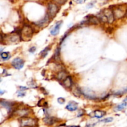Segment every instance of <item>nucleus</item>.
<instances>
[{
  "label": "nucleus",
  "instance_id": "obj_21",
  "mask_svg": "<svg viewBox=\"0 0 127 127\" xmlns=\"http://www.w3.org/2000/svg\"><path fill=\"white\" fill-rule=\"evenodd\" d=\"M49 50H50V49H48V47H46L45 49H43V51L40 52V55H41V56H42V58H44V57H45L46 56H47V54H48Z\"/></svg>",
  "mask_w": 127,
  "mask_h": 127
},
{
  "label": "nucleus",
  "instance_id": "obj_29",
  "mask_svg": "<svg viewBox=\"0 0 127 127\" xmlns=\"http://www.w3.org/2000/svg\"><path fill=\"white\" fill-rule=\"evenodd\" d=\"M19 88H20V90L21 91H24L25 90L27 89V87H19Z\"/></svg>",
  "mask_w": 127,
  "mask_h": 127
},
{
  "label": "nucleus",
  "instance_id": "obj_1",
  "mask_svg": "<svg viewBox=\"0 0 127 127\" xmlns=\"http://www.w3.org/2000/svg\"><path fill=\"white\" fill-rule=\"evenodd\" d=\"M114 19L115 17L113 11L110 9H105L102 11L99 14V19L104 22H109L111 24L114 22Z\"/></svg>",
  "mask_w": 127,
  "mask_h": 127
},
{
  "label": "nucleus",
  "instance_id": "obj_2",
  "mask_svg": "<svg viewBox=\"0 0 127 127\" xmlns=\"http://www.w3.org/2000/svg\"><path fill=\"white\" fill-rule=\"evenodd\" d=\"M32 35H33V30L31 28V27L27 25L22 27L21 31V34H20L21 38L25 41H28L31 40Z\"/></svg>",
  "mask_w": 127,
  "mask_h": 127
},
{
  "label": "nucleus",
  "instance_id": "obj_17",
  "mask_svg": "<svg viewBox=\"0 0 127 127\" xmlns=\"http://www.w3.org/2000/svg\"><path fill=\"white\" fill-rule=\"evenodd\" d=\"M127 103L126 102H123L122 103H121V104H119V105L117 106L116 108H115V110H116L117 111H122L124 109H125L127 107Z\"/></svg>",
  "mask_w": 127,
  "mask_h": 127
},
{
  "label": "nucleus",
  "instance_id": "obj_6",
  "mask_svg": "<svg viewBox=\"0 0 127 127\" xmlns=\"http://www.w3.org/2000/svg\"><path fill=\"white\" fill-rule=\"evenodd\" d=\"M113 13H114L115 19H120L124 17V15L127 14V12L125 11V9L121 7H119L114 9V10L113 11Z\"/></svg>",
  "mask_w": 127,
  "mask_h": 127
},
{
  "label": "nucleus",
  "instance_id": "obj_24",
  "mask_svg": "<svg viewBox=\"0 0 127 127\" xmlns=\"http://www.w3.org/2000/svg\"><path fill=\"white\" fill-rule=\"evenodd\" d=\"M57 101L60 104H63V103L65 102V99L64 98H62V97H59V98L57 99Z\"/></svg>",
  "mask_w": 127,
  "mask_h": 127
},
{
  "label": "nucleus",
  "instance_id": "obj_20",
  "mask_svg": "<svg viewBox=\"0 0 127 127\" xmlns=\"http://www.w3.org/2000/svg\"><path fill=\"white\" fill-rule=\"evenodd\" d=\"M73 94H74L75 96H76V97H80L81 94L82 93L81 90H80L78 88H75L74 89H73Z\"/></svg>",
  "mask_w": 127,
  "mask_h": 127
},
{
  "label": "nucleus",
  "instance_id": "obj_12",
  "mask_svg": "<svg viewBox=\"0 0 127 127\" xmlns=\"http://www.w3.org/2000/svg\"><path fill=\"white\" fill-rule=\"evenodd\" d=\"M78 108V103L75 102H73V101H71V102H69L68 105L66 107V108L68 110L71 111V112H73V111H76Z\"/></svg>",
  "mask_w": 127,
  "mask_h": 127
},
{
  "label": "nucleus",
  "instance_id": "obj_28",
  "mask_svg": "<svg viewBox=\"0 0 127 127\" xmlns=\"http://www.w3.org/2000/svg\"><path fill=\"white\" fill-rule=\"evenodd\" d=\"M86 0H76V2L77 3H79V4H81L84 2Z\"/></svg>",
  "mask_w": 127,
  "mask_h": 127
},
{
  "label": "nucleus",
  "instance_id": "obj_34",
  "mask_svg": "<svg viewBox=\"0 0 127 127\" xmlns=\"http://www.w3.org/2000/svg\"></svg>",
  "mask_w": 127,
  "mask_h": 127
},
{
  "label": "nucleus",
  "instance_id": "obj_14",
  "mask_svg": "<svg viewBox=\"0 0 127 127\" xmlns=\"http://www.w3.org/2000/svg\"><path fill=\"white\" fill-rule=\"evenodd\" d=\"M15 115L20 117H24L29 113V110L27 109L18 110L15 112Z\"/></svg>",
  "mask_w": 127,
  "mask_h": 127
},
{
  "label": "nucleus",
  "instance_id": "obj_15",
  "mask_svg": "<svg viewBox=\"0 0 127 127\" xmlns=\"http://www.w3.org/2000/svg\"><path fill=\"white\" fill-rule=\"evenodd\" d=\"M63 85L66 88H70L72 85V79L71 77L68 76L65 79L63 80Z\"/></svg>",
  "mask_w": 127,
  "mask_h": 127
},
{
  "label": "nucleus",
  "instance_id": "obj_25",
  "mask_svg": "<svg viewBox=\"0 0 127 127\" xmlns=\"http://www.w3.org/2000/svg\"><path fill=\"white\" fill-rule=\"evenodd\" d=\"M17 95L18 97H24V96H25V95H26V93H24V92H22V91L20 90L19 92H17Z\"/></svg>",
  "mask_w": 127,
  "mask_h": 127
},
{
  "label": "nucleus",
  "instance_id": "obj_23",
  "mask_svg": "<svg viewBox=\"0 0 127 127\" xmlns=\"http://www.w3.org/2000/svg\"><path fill=\"white\" fill-rule=\"evenodd\" d=\"M55 57L56 59H60V50L58 48L57 49L55 52Z\"/></svg>",
  "mask_w": 127,
  "mask_h": 127
},
{
  "label": "nucleus",
  "instance_id": "obj_30",
  "mask_svg": "<svg viewBox=\"0 0 127 127\" xmlns=\"http://www.w3.org/2000/svg\"><path fill=\"white\" fill-rule=\"evenodd\" d=\"M3 91H2V90H1V92H0V93H1V95H2V94H3Z\"/></svg>",
  "mask_w": 127,
  "mask_h": 127
},
{
  "label": "nucleus",
  "instance_id": "obj_27",
  "mask_svg": "<svg viewBox=\"0 0 127 127\" xmlns=\"http://www.w3.org/2000/svg\"><path fill=\"white\" fill-rule=\"evenodd\" d=\"M35 50H36L35 47H31V48L29 49V52L33 53V52H35Z\"/></svg>",
  "mask_w": 127,
  "mask_h": 127
},
{
  "label": "nucleus",
  "instance_id": "obj_26",
  "mask_svg": "<svg viewBox=\"0 0 127 127\" xmlns=\"http://www.w3.org/2000/svg\"><path fill=\"white\" fill-rule=\"evenodd\" d=\"M55 1L59 4H63L64 3V2H65V1H66V0H55Z\"/></svg>",
  "mask_w": 127,
  "mask_h": 127
},
{
  "label": "nucleus",
  "instance_id": "obj_22",
  "mask_svg": "<svg viewBox=\"0 0 127 127\" xmlns=\"http://www.w3.org/2000/svg\"><path fill=\"white\" fill-rule=\"evenodd\" d=\"M114 120V118L112 117H109V118H104V119L100 121V122H103V123H109V122H112Z\"/></svg>",
  "mask_w": 127,
  "mask_h": 127
},
{
  "label": "nucleus",
  "instance_id": "obj_5",
  "mask_svg": "<svg viewBox=\"0 0 127 127\" xmlns=\"http://www.w3.org/2000/svg\"><path fill=\"white\" fill-rule=\"evenodd\" d=\"M48 16L50 17H54L56 16L58 11V7L54 3H50L48 5Z\"/></svg>",
  "mask_w": 127,
  "mask_h": 127
},
{
  "label": "nucleus",
  "instance_id": "obj_10",
  "mask_svg": "<svg viewBox=\"0 0 127 127\" xmlns=\"http://www.w3.org/2000/svg\"><path fill=\"white\" fill-rule=\"evenodd\" d=\"M62 21H58L57 22V23L55 24V25L54 26V27L52 28V29L50 31V33L51 34L53 35V36H56V35L58 34L59 33V31H60V29L61 26H62Z\"/></svg>",
  "mask_w": 127,
  "mask_h": 127
},
{
  "label": "nucleus",
  "instance_id": "obj_33",
  "mask_svg": "<svg viewBox=\"0 0 127 127\" xmlns=\"http://www.w3.org/2000/svg\"><path fill=\"white\" fill-rule=\"evenodd\" d=\"M126 15L127 16V14H126Z\"/></svg>",
  "mask_w": 127,
  "mask_h": 127
},
{
  "label": "nucleus",
  "instance_id": "obj_19",
  "mask_svg": "<svg viewBox=\"0 0 127 127\" xmlns=\"http://www.w3.org/2000/svg\"><path fill=\"white\" fill-rule=\"evenodd\" d=\"M1 58H2L3 60H7V59H9V58H10L9 53L8 52H1Z\"/></svg>",
  "mask_w": 127,
  "mask_h": 127
},
{
  "label": "nucleus",
  "instance_id": "obj_4",
  "mask_svg": "<svg viewBox=\"0 0 127 127\" xmlns=\"http://www.w3.org/2000/svg\"><path fill=\"white\" fill-rule=\"evenodd\" d=\"M37 124V121L34 118L29 117H22L20 120L21 127H35Z\"/></svg>",
  "mask_w": 127,
  "mask_h": 127
},
{
  "label": "nucleus",
  "instance_id": "obj_18",
  "mask_svg": "<svg viewBox=\"0 0 127 127\" xmlns=\"http://www.w3.org/2000/svg\"><path fill=\"white\" fill-rule=\"evenodd\" d=\"M68 76L66 75V73L64 72V71H62V72H59V73L58 74V78L60 80H64Z\"/></svg>",
  "mask_w": 127,
  "mask_h": 127
},
{
  "label": "nucleus",
  "instance_id": "obj_11",
  "mask_svg": "<svg viewBox=\"0 0 127 127\" xmlns=\"http://www.w3.org/2000/svg\"><path fill=\"white\" fill-rule=\"evenodd\" d=\"M105 115V112L102 110H95L94 112H92L89 114L90 117H95L97 118H101Z\"/></svg>",
  "mask_w": 127,
  "mask_h": 127
},
{
  "label": "nucleus",
  "instance_id": "obj_7",
  "mask_svg": "<svg viewBox=\"0 0 127 127\" xmlns=\"http://www.w3.org/2000/svg\"><path fill=\"white\" fill-rule=\"evenodd\" d=\"M11 64H12V65L15 68H16V69L17 70H20L24 67V60H22V59L17 57V58L14 59L12 61Z\"/></svg>",
  "mask_w": 127,
  "mask_h": 127
},
{
  "label": "nucleus",
  "instance_id": "obj_16",
  "mask_svg": "<svg viewBox=\"0 0 127 127\" xmlns=\"http://www.w3.org/2000/svg\"><path fill=\"white\" fill-rule=\"evenodd\" d=\"M1 105L2 106H3L4 107H5V108L7 110L8 112H11V109H12V105H11V103H9V102H6V101L1 100Z\"/></svg>",
  "mask_w": 127,
  "mask_h": 127
},
{
  "label": "nucleus",
  "instance_id": "obj_8",
  "mask_svg": "<svg viewBox=\"0 0 127 127\" xmlns=\"http://www.w3.org/2000/svg\"><path fill=\"white\" fill-rule=\"evenodd\" d=\"M81 92L82 93H83L85 97H86L88 98H90V99H95L96 98L94 92L92 90H91L88 89V88H84V89L81 90Z\"/></svg>",
  "mask_w": 127,
  "mask_h": 127
},
{
  "label": "nucleus",
  "instance_id": "obj_32",
  "mask_svg": "<svg viewBox=\"0 0 127 127\" xmlns=\"http://www.w3.org/2000/svg\"><path fill=\"white\" fill-rule=\"evenodd\" d=\"M124 101H125V102H127V97L126 98H125V100H124Z\"/></svg>",
  "mask_w": 127,
  "mask_h": 127
},
{
  "label": "nucleus",
  "instance_id": "obj_13",
  "mask_svg": "<svg viewBox=\"0 0 127 127\" xmlns=\"http://www.w3.org/2000/svg\"><path fill=\"white\" fill-rule=\"evenodd\" d=\"M43 122L48 125H52L57 122V118L52 117H46L43 119Z\"/></svg>",
  "mask_w": 127,
  "mask_h": 127
},
{
  "label": "nucleus",
  "instance_id": "obj_31",
  "mask_svg": "<svg viewBox=\"0 0 127 127\" xmlns=\"http://www.w3.org/2000/svg\"><path fill=\"white\" fill-rule=\"evenodd\" d=\"M80 127L79 126H71V127Z\"/></svg>",
  "mask_w": 127,
  "mask_h": 127
},
{
  "label": "nucleus",
  "instance_id": "obj_3",
  "mask_svg": "<svg viewBox=\"0 0 127 127\" xmlns=\"http://www.w3.org/2000/svg\"><path fill=\"white\" fill-rule=\"evenodd\" d=\"M21 36L17 33H11L8 35H6L4 37V40L8 44H18L21 41Z\"/></svg>",
  "mask_w": 127,
  "mask_h": 127
},
{
  "label": "nucleus",
  "instance_id": "obj_9",
  "mask_svg": "<svg viewBox=\"0 0 127 127\" xmlns=\"http://www.w3.org/2000/svg\"><path fill=\"white\" fill-rule=\"evenodd\" d=\"M49 19H50L49 16H48V14H47L44 18L40 20V21H37V22H36L35 24L37 26H38V27H44L45 26L48 24V22H49Z\"/></svg>",
  "mask_w": 127,
  "mask_h": 127
}]
</instances>
